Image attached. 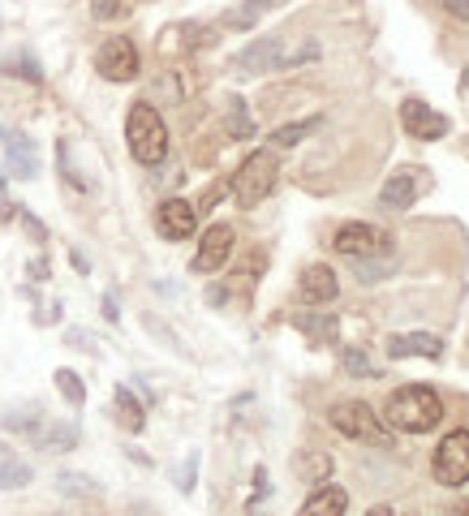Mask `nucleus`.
<instances>
[{
    "label": "nucleus",
    "instance_id": "39",
    "mask_svg": "<svg viewBox=\"0 0 469 516\" xmlns=\"http://www.w3.org/2000/svg\"><path fill=\"white\" fill-rule=\"evenodd\" d=\"M65 516H104V512H65Z\"/></svg>",
    "mask_w": 469,
    "mask_h": 516
},
{
    "label": "nucleus",
    "instance_id": "27",
    "mask_svg": "<svg viewBox=\"0 0 469 516\" xmlns=\"http://www.w3.org/2000/svg\"><path fill=\"white\" fill-rule=\"evenodd\" d=\"M323 125V117H306V121H293V125H280L272 134V147H297L302 138H310L315 129Z\"/></svg>",
    "mask_w": 469,
    "mask_h": 516
},
{
    "label": "nucleus",
    "instance_id": "6",
    "mask_svg": "<svg viewBox=\"0 0 469 516\" xmlns=\"http://www.w3.org/2000/svg\"><path fill=\"white\" fill-rule=\"evenodd\" d=\"M435 482L448 491L469 482V430H452L435 448Z\"/></svg>",
    "mask_w": 469,
    "mask_h": 516
},
{
    "label": "nucleus",
    "instance_id": "33",
    "mask_svg": "<svg viewBox=\"0 0 469 516\" xmlns=\"http://www.w3.org/2000/svg\"><path fill=\"white\" fill-rule=\"evenodd\" d=\"M194 473H198V452H190L186 465H181V473H177V491H181V495L194 491Z\"/></svg>",
    "mask_w": 469,
    "mask_h": 516
},
{
    "label": "nucleus",
    "instance_id": "17",
    "mask_svg": "<svg viewBox=\"0 0 469 516\" xmlns=\"http://www.w3.org/2000/svg\"><path fill=\"white\" fill-rule=\"evenodd\" d=\"M293 473L319 491V486H328V478H332V456H328V452H319V448H306V452H297Z\"/></svg>",
    "mask_w": 469,
    "mask_h": 516
},
{
    "label": "nucleus",
    "instance_id": "36",
    "mask_svg": "<svg viewBox=\"0 0 469 516\" xmlns=\"http://www.w3.org/2000/svg\"><path fill=\"white\" fill-rule=\"evenodd\" d=\"M444 9L452 13V18H465V22H469V0H448Z\"/></svg>",
    "mask_w": 469,
    "mask_h": 516
},
{
    "label": "nucleus",
    "instance_id": "4",
    "mask_svg": "<svg viewBox=\"0 0 469 516\" xmlns=\"http://www.w3.org/2000/svg\"><path fill=\"white\" fill-rule=\"evenodd\" d=\"M332 250L353 258V263H371V258H392V237L383 233V228H375V224L353 220V224H340L336 228Z\"/></svg>",
    "mask_w": 469,
    "mask_h": 516
},
{
    "label": "nucleus",
    "instance_id": "37",
    "mask_svg": "<svg viewBox=\"0 0 469 516\" xmlns=\"http://www.w3.org/2000/svg\"><path fill=\"white\" fill-rule=\"evenodd\" d=\"M104 314H108V319H112V323H117V319H121V310H117V297H112V293H104Z\"/></svg>",
    "mask_w": 469,
    "mask_h": 516
},
{
    "label": "nucleus",
    "instance_id": "40",
    "mask_svg": "<svg viewBox=\"0 0 469 516\" xmlns=\"http://www.w3.org/2000/svg\"><path fill=\"white\" fill-rule=\"evenodd\" d=\"M0 456H9V452H5V443H0Z\"/></svg>",
    "mask_w": 469,
    "mask_h": 516
},
{
    "label": "nucleus",
    "instance_id": "5",
    "mask_svg": "<svg viewBox=\"0 0 469 516\" xmlns=\"http://www.w3.org/2000/svg\"><path fill=\"white\" fill-rule=\"evenodd\" d=\"M328 422L340 430V435H349V439H366V443L388 448V430H383L379 413L366 405V400H340V405L328 409Z\"/></svg>",
    "mask_w": 469,
    "mask_h": 516
},
{
    "label": "nucleus",
    "instance_id": "1",
    "mask_svg": "<svg viewBox=\"0 0 469 516\" xmlns=\"http://www.w3.org/2000/svg\"><path fill=\"white\" fill-rule=\"evenodd\" d=\"M396 430H405V435H426V430H435L444 422V400H439L435 387L426 383H409L401 392L388 396V413H383Z\"/></svg>",
    "mask_w": 469,
    "mask_h": 516
},
{
    "label": "nucleus",
    "instance_id": "35",
    "mask_svg": "<svg viewBox=\"0 0 469 516\" xmlns=\"http://www.w3.org/2000/svg\"><path fill=\"white\" fill-rule=\"evenodd\" d=\"M366 516H418V512H405V508H392V504H379V508H371Z\"/></svg>",
    "mask_w": 469,
    "mask_h": 516
},
{
    "label": "nucleus",
    "instance_id": "30",
    "mask_svg": "<svg viewBox=\"0 0 469 516\" xmlns=\"http://www.w3.org/2000/svg\"><path fill=\"white\" fill-rule=\"evenodd\" d=\"M392 267H396L392 258H371V263H358V280H362V284H379Z\"/></svg>",
    "mask_w": 469,
    "mask_h": 516
},
{
    "label": "nucleus",
    "instance_id": "11",
    "mask_svg": "<svg viewBox=\"0 0 469 516\" xmlns=\"http://www.w3.org/2000/svg\"><path fill=\"white\" fill-rule=\"evenodd\" d=\"M194 228H198V207L186 203V198H164L155 207V233L164 241H186L194 237Z\"/></svg>",
    "mask_w": 469,
    "mask_h": 516
},
{
    "label": "nucleus",
    "instance_id": "34",
    "mask_svg": "<svg viewBox=\"0 0 469 516\" xmlns=\"http://www.w3.org/2000/svg\"><path fill=\"white\" fill-rule=\"evenodd\" d=\"M18 220H22V228H26V233H31L35 241H48V228H44V224H39V220H35V215H31V211H18Z\"/></svg>",
    "mask_w": 469,
    "mask_h": 516
},
{
    "label": "nucleus",
    "instance_id": "29",
    "mask_svg": "<svg viewBox=\"0 0 469 516\" xmlns=\"http://www.w3.org/2000/svg\"><path fill=\"white\" fill-rule=\"evenodd\" d=\"M340 362H345V370L353 379H379V370H375V362L366 357L362 349H340Z\"/></svg>",
    "mask_w": 469,
    "mask_h": 516
},
{
    "label": "nucleus",
    "instance_id": "38",
    "mask_svg": "<svg viewBox=\"0 0 469 516\" xmlns=\"http://www.w3.org/2000/svg\"><path fill=\"white\" fill-rule=\"evenodd\" d=\"M448 516H469V504H457V508H452Z\"/></svg>",
    "mask_w": 469,
    "mask_h": 516
},
{
    "label": "nucleus",
    "instance_id": "12",
    "mask_svg": "<svg viewBox=\"0 0 469 516\" xmlns=\"http://www.w3.org/2000/svg\"><path fill=\"white\" fill-rule=\"evenodd\" d=\"M233 241H237L233 224H211L207 233H203V241H198L190 267L198 271V276H207V271H220L224 263H229V254H233Z\"/></svg>",
    "mask_w": 469,
    "mask_h": 516
},
{
    "label": "nucleus",
    "instance_id": "32",
    "mask_svg": "<svg viewBox=\"0 0 469 516\" xmlns=\"http://www.w3.org/2000/svg\"><path fill=\"white\" fill-rule=\"evenodd\" d=\"M91 13L99 22H117V18H130V5H117V0H95Z\"/></svg>",
    "mask_w": 469,
    "mask_h": 516
},
{
    "label": "nucleus",
    "instance_id": "10",
    "mask_svg": "<svg viewBox=\"0 0 469 516\" xmlns=\"http://www.w3.org/2000/svg\"><path fill=\"white\" fill-rule=\"evenodd\" d=\"M401 125H405V134L418 138V142H439V138H448V129H452V121L444 112H435L431 104H422V99H405Z\"/></svg>",
    "mask_w": 469,
    "mask_h": 516
},
{
    "label": "nucleus",
    "instance_id": "7",
    "mask_svg": "<svg viewBox=\"0 0 469 516\" xmlns=\"http://www.w3.org/2000/svg\"><path fill=\"white\" fill-rule=\"evenodd\" d=\"M95 69L108 82H134L138 78V48H134V39L108 35L104 43H99V52H95Z\"/></svg>",
    "mask_w": 469,
    "mask_h": 516
},
{
    "label": "nucleus",
    "instance_id": "26",
    "mask_svg": "<svg viewBox=\"0 0 469 516\" xmlns=\"http://www.w3.org/2000/svg\"><path fill=\"white\" fill-rule=\"evenodd\" d=\"M5 69L9 78H22V82H44V69H39V61L31 52H13V56H5Z\"/></svg>",
    "mask_w": 469,
    "mask_h": 516
},
{
    "label": "nucleus",
    "instance_id": "31",
    "mask_svg": "<svg viewBox=\"0 0 469 516\" xmlns=\"http://www.w3.org/2000/svg\"><path fill=\"white\" fill-rule=\"evenodd\" d=\"M56 151H61V172H65V181L74 185V190H91V177H82V172H78L74 164H69V142H61Z\"/></svg>",
    "mask_w": 469,
    "mask_h": 516
},
{
    "label": "nucleus",
    "instance_id": "14",
    "mask_svg": "<svg viewBox=\"0 0 469 516\" xmlns=\"http://www.w3.org/2000/svg\"><path fill=\"white\" fill-rule=\"evenodd\" d=\"M336 293H340V280L328 263L306 267L302 280H297V297H302L306 306H328V301H336Z\"/></svg>",
    "mask_w": 469,
    "mask_h": 516
},
{
    "label": "nucleus",
    "instance_id": "21",
    "mask_svg": "<svg viewBox=\"0 0 469 516\" xmlns=\"http://www.w3.org/2000/svg\"><path fill=\"white\" fill-rule=\"evenodd\" d=\"M35 448H44V452H69V448H78V426L74 422H48L35 435Z\"/></svg>",
    "mask_w": 469,
    "mask_h": 516
},
{
    "label": "nucleus",
    "instance_id": "16",
    "mask_svg": "<svg viewBox=\"0 0 469 516\" xmlns=\"http://www.w3.org/2000/svg\"><path fill=\"white\" fill-rule=\"evenodd\" d=\"M293 327L310 344H336V332H340V323H336L332 310H297L293 314Z\"/></svg>",
    "mask_w": 469,
    "mask_h": 516
},
{
    "label": "nucleus",
    "instance_id": "18",
    "mask_svg": "<svg viewBox=\"0 0 469 516\" xmlns=\"http://www.w3.org/2000/svg\"><path fill=\"white\" fill-rule=\"evenodd\" d=\"M345 508H349V495L340 486H319V491H310L297 516H345Z\"/></svg>",
    "mask_w": 469,
    "mask_h": 516
},
{
    "label": "nucleus",
    "instance_id": "23",
    "mask_svg": "<svg viewBox=\"0 0 469 516\" xmlns=\"http://www.w3.org/2000/svg\"><path fill=\"white\" fill-rule=\"evenodd\" d=\"M52 379H56V392L65 396V405H74V409H82V405H87V383H82V375H78V370L61 366V370H56Z\"/></svg>",
    "mask_w": 469,
    "mask_h": 516
},
{
    "label": "nucleus",
    "instance_id": "13",
    "mask_svg": "<svg viewBox=\"0 0 469 516\" xmlns=\"http://www.w3.org/2000/svg\"><path fill=\"white\" fill-rule=\"evenodd\" d=\"M426 190V177H422V168H396L388 181H383V190H379V207L383 211H409L418 203V194Z\"/></svg>",
    "mask_w": 469,
    "mask_h": 516
},
{
    "label": "nucleus",
    "instance_id": "19",
    "mask_svg": "<svg viewBox=\"0 0 469 516\" xmlns=\"http://www.w3.org/2000/svg\"><path fill=\"white\" fill-rule=\"evenodd\" d=\"M0 426L13 430V435H26V439H35L39 430L48 426V413L39 409V405H22V409H9V413H0Z\"/></svg>",
    "mask_w": 469,
    "mask_h": 516
},
{
    "label": "nucleus",
    "instance_id": "22",
    "mask_svg": "<svg viewBox=\"0 0 469 516\" xmlns=\"http://www.w3.org/2000/svg\"><path fill=\"white\" fill-rule=\"evenodd\" d=\"M250 134H254V117H250L246 99L229 95V104H224V138H250Z\"/></svg>",
    "mask_w": 469,
    "mask_h": 516
},
{
    "label": "nucleus",
    "instance_id": "2",
    "mask_svg": "<svg viewBox=\"0 0 469 516\" xmlns=\"http://www.w3.org/2000/svg\"><path fill=\"white\" fill-rule=\"evenodd\" d=\"M125 142H130V155L142 168H160L168 160V125L155 112V104L138 99L125 117Z\"/></svg>",
    "mask_w": 469,
    "mask_h": 516
},
{
    "label": "nucleus",
    "instance_id": "9",
    "mask_svg": "<svg viewBox=\"0 0 469 516\" xmlns=\"http://www.w3.org/2000/svg\"><path fill=\"white\" fill-rule=\"evenodd\" d=\"M284 61V39L280 35H263L246 43L237 56H233V74L237 78H254V74H267V69H280Z\"/></svg>",
    "mask_w": 469,
    "mask_h": 516
},
{
    "label": "nucleus",
    "instance_id": "8",
    "mask_svg": "<svg viewBox=\"0 0 469 516\" xmlns=\"http://www.w3.org/2000/svg\"><path fill=\"white\" fill-rule=\"evenodd\" d=\"M0 151H5V164L18 181H35L39 177V147L35 138H26L22 129L0 125Z\"/></svg>",
    "mask_w": 469,
    "mask_h": 516
},
{
    "label": "nucleus",
    "instance_id": "25",
    "mask_svg": "<svg viewBox=\"0 0 469 516\" xmlns=\"http://www.w3.org/2000/svg\"><path fill=\"white\" fill-rule=\"evenodd\" d=\"M56 491H61V495H82V499H99V495H104V486H99L95 478H87V473H56Z\"/></svg>",
    "mask_w": 469,
    "mask_h": 516
},
{
    "label": "nucleus",
    "instance_id": "28",
    "mask_svg": "<svg viewBox=\"0 0 469 516\" xmlns=\"http://www.w3.org/2000/svg\"><path fill=\"white\" fill-rule=\"evenodd\" d=\"M259 18H263V5H237V9L220 13V26H229V31H250Z\"/></svg>",
    "mask_w": 469,
    "mask_h": 516
},
{
    "label": "nucleus",
    "instance_id": "24",
    "mask_svg": "<svg viewBox=\"0 0 469 516\" xmlns=\"http://www.w3.org/2000/svg\"><path fill=\"white\" fill-rule=\"evenodd\" d=\"M35 478V469L18 461V456H0V491H22Z\"/></svg>",
    "mask_w": 469,
    "mask_h": 516
},
{
    "label": "nucleus",
    "instance_id": "20",
    "mask_svg": "<svg viewBox=\"0 0 469 516\" xmlns=\"http://www.w3.org/2000/svg\"><path fill=\"white\" fill-rule=\"evenodd\" d=\"M112 409H117L121 430H130V435H138V430L147 426V409H142V400L130 392V387H117V392H112Z\"/></svg>",
    "mask_w": 469,
    "mask_h": 516
},
{
    "label": "nucleus",
    "instance_id": "15",
    "mask_svg": "<svg viewBox=\"0 0 469 516\" xmlns=\"http://www.w3.org/2000/svg\"><path fill=\"white\" fill-rule=\"evenodd\" d=\"M388 357L392 362H405V357H444V340L435 332H392L388 336Z\"/></svg>",
    "mask_w": 469,
    "mask_h": 516
},
{
    "label": "nucleus",
    "instance_id": "3",
    "mask_svg": "<svg viewBox=\"0 0 469 516\" xmlns=\"http://www.w3.org/2000/svg\"><path fill=\"white\" fill-rule=\"evenodd\" d=\"M276 181H280V160H276V151H250L246 160H241V168L233 172V198H237V207H259L267 194L276 190Z\"/></svg>",
    "mask_w": 469,
    "mask_h": 516
}]
</instances>
